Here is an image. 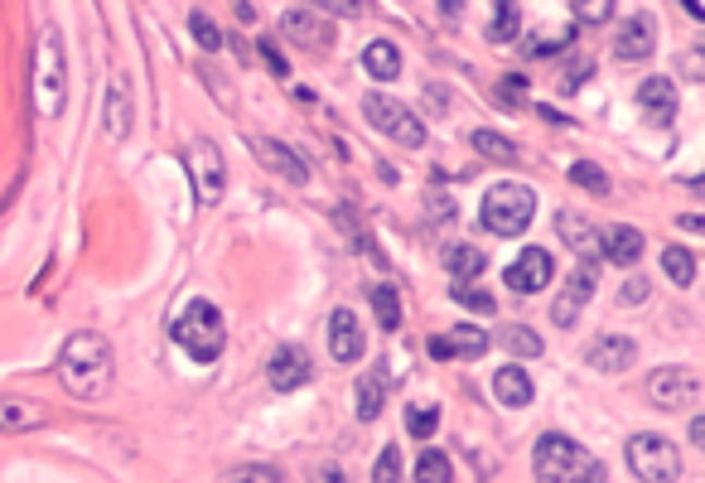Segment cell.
I'll use <instances>...</instances> for the list:
<instances>
[{"label":"cell","instance_id":"36","mask_svg":"<svg viewBox=\"0 0 705 483\" xmlns=\"http://www.w3.org/2000/svg\"><path fill=\"white\" fill-rule=\"evenodd\" d=\"M222 483H281V474L271 464H238L222 474Z\"/></svg>","mask_w":705,"mask_h":483},{"label":"cell","instance_id":"23","mask_svg":"<svg viewBox=\"0 0 705 483\" xmlns=\"http://www.w3.org/2000/svg\"><path fill=\"white\" fill-rule=\"evenodd\" d=\"M363 73L373 77V83H397L401 77V49L391 39H373L363 49Z\"/></svg>","mask_w":705,"mask_h":483},{"label":"cell","instance_id":"39","mask_svg":"<svg viewBox=\"0 0 705 483\" xmlns=\"http://www.w3.org/2000/svg\"><path fill=\"white\" fill-rule=\"evenodd\" d=\"M189 29H194V39L204 44L208 53H218V49H222V35H218V25H212V20L204 15V10H194V15H189Z\"/></svg>","mask_w":705,"mask_h":483},{"label":"cell","instance_id":"15","mask_svg":"<svg viewBox=\"0 0 705 483\" xmlns=\"http://www.w3.org/2000/svg\"><path fill=\"white\" fill-rule=\"evenodd\" d=\"M585 363L595 367V373H604V377L629 373V367L637 363V343H633V339H623V334H599V339L589 343Z\"/></svg>","mask_w":705,"mask_h":483},{"label":"cell","instance_id":"45","mask_svg":"<svg viewBox=\"0 0 705 483\" xmlns=\"http://www.w3.org/2000/svg\"><path fill=\"white\" fill-rule=\"evenodd\" d=\"M681 73H686L691 83H701V77H705V69H701V49H686V53H681Z\"/></svg>","mask_w":705,"mask_h":483},{"label":"cell","instance_id":"11","mask_svg":"<svg viewBox=\"0 0 705 483\" xmlns=\"http://www.w3.org/2000/svg\"><path fill=\"white\" fill-rule=\"evenodd\" d=\"M551 276H556L551 252H546V246H527V252L508 266L502 280H508V290H518V295H542V290L551 286Z\"/></svg>","mask_w":705,"mask_h":483},{"label":"cell","instance_id":"41","mask_svg":"<svg viewBox=\"0 0 705 483\" xmlns=\"http://www.w3.org/2000/svg\"><path fill=\"white\" fill-rule=\"evenodd\" d=\"M643 300H647V280L643 276H629V280H623V290H619V305L629 310V305H643Z\"/></svg>","mask_w":705,"mask_h":483},{"label":"cell","instance_id":"12","mask_svg":"<svg viewBox=\"0 0 705 483\" xmlns=\"http://www.w3.org/2000/svg\"><path fill=\"white\" fill-rule=\"evenodd\" d=\"M281 35L295 39V44H305V49H329V44H333V25L319 15V10H309V5H285L281 10Z\"/></svg>","mask_w":705,"mask_h":483},{"label":"cell","instance_id":"3","mask_svg":"<svg viewBox=\"0 0 705 483\" xmlns=\"http://www.w3.org/2000/svg\"><path fill=\"white\" fill-rule=\"evenodd\" d=\"M170 339L184 348L194 363H218L222 348H228V324H222V310L212 300H189L184 314L170 324Z\"/></svg>","mask_w":705,"mask_h":483},{"label":"cell","instance_id":"38","mask_svg":"<svg viewBox=\"0 0 705 483\" xmlns=\"http://www.w3.org/2000/svg\"><path fill=\"white\" fill-rule=\"evenodd\" d=\"M450 295H454L464 310H474V314H494V310H498V300H494V295H484V290H474V286H459V280H454Z\"/></svg>","mask_w":705,"mask_h":483},{"label":"cell","instance_id":"17","mask_svg":"<svg viewBox=\"0 0 705 483\" xmlns=\"http://www.w3.org/2000/svg\"><path fill=\"white\" fill-rule=\"evenodd\" d=\"M643 246H647V238L637 228H629V222H613V228L599 232V256L613 266H637L643 262Z\"/></svg>","mask_w":705,"mask_h":483},{"label":"cell","instance_id":"14","mask_svg":"<svg viewBox=\"0 0 705 483\" xmlns=\"http://www.w3.org/2000/svg\"><path fill=\"white\" fill-rule=\"evenodd\" d=\"M494 339H488L484 329H474V324H459L450 334H435L430 343H425V353L440 358V363H450V358H484Z\"/></svg>","mask_w":705,"mask_h":483},{"label":"cell","instance_id":"20","mask_svg":"<svg viewBox=\"0 0 705 483\" xmlns=\"http://www.w3.org/2000/svg\"><path fill=\"white\" fill-rule=\"evenodd\" d=\"M39 425H49V407L25 401V397H5V391H0V431L25 435V431H39Z\"/></svg>","mask_w":705,"mask_h":483},{"label":"cell","instance_id":"5","mask_svg":"<svg viewBox=\"0 0 705 483\" xmlns=\"http://www.w3.org/2000/svg\"><path fill=\"white\" fill-rule=\"evenodd\" d=\"M536 218V194L527 184H518V179H502L484 194V204H478V222H484L494 238H522V232L532 228Z\"/></svg>","mask_w":705,"mask_h":483},{"label":"cell","instance_id":"1","mask_svg":"<svg viewBox=\"0 0 705 483\" xmlns=\"http://www.w3.org/2000/svg\"><path fill=\"white\" fill-rule=\"evenodd\" d=\"M53 373H59L63 391L77 401H97L111 391V382H117V358H111V343L102 334L93 329H77L69 343L59 348V363H53Z\"/></svg>","mask_w":705,"mask_h":483},{"label":"cell","instance_id":"46","mask_svg":"<svg viewBox=\"0 0 705 483\" xmlns=\"http://www.w3.org/2000/svg\"><path fill=\"white\" fill-rule=\"evenodd\" d=\"M319 15H357V5H349V0H329V5H319Z\"/></svg>","mask_w":705,"mask_h":483},{"label":"cell","instance_id":"31","mask_svg":"<svg viewBox=\"0 0 705 483\" xmlns=\"http://www.w3.org/2000/svg\"><path fill=\"white\" fill-rule=\"evenodd\" d=\"M502 348H508L512 358H542V334L536 329H527V324H512V329H502V339H498Z\"/></svg>","mask_w":705,"mask_h":483},{"label":"cell","instance_id":"22","mask_svg":"<svg viewBox=\"0 0 705 483\" xmlns=\"http://www.w3.org/2000/svg\"><path fill=\"white\" fill-rule=\"evenodd\" d=\"M494 397L502 401V407H512V411H522V407H532V397H536V387H532V377H527V367H518V363H508V367H498V377H494Z\"/></svg>","mask_w":705,"mask_h":483},{"label":"cell","instance_id":"32","mask_svg":"<svg viewBox=\"0 0 705 483\" xmlns=\"http://www.w3.org/2000/svg\"><path fill=\"white\" fill-rule=\"evenodd\" d=\"M373 310H377V324H382L387 334L401 329V295H397V286H373Z\"/></svg>","mask_w":705,"mask_h":483},{"label":"cell","instance_id":"6","mask_svg":"<svg viewBox=\"0 0 705 483\" xmlns=\"http://www.w3.org/2000/svg\"><path fill=\"white\" fill-rule=\"evenodd\" d=\"M629 469L637 483H677L681 479V449L657 431H637L629 440Z\"/></svg>","mask_w":705,"mask_h":483},{"label":"cell","instance_id":"10","mask_svg":"<svg viewBox=\"0 0 705 483\" xmlns=\"http://www.w3.org/2000/svg\"><path fill=\"white\" fill-rule=\"evenodd\" d=\"M595 286H599V256H580V266L566 276V290L556 295V305H551V324H556V329H570V324L580 319V310L589 305Z\"/></svg>","mask_w":705,"mask_h":483},{"label":"cell","instance_id":"28","mask_svg":"<svg viewBox=\"0 0 705 483\" xmlns=\"http://www.w3.org/2000/svg\"><path fill=\"white\" fill-rule=\"evenodd\" d=\"M469 145H474L484 160H498V165H518V145L512 141H502L498 131H488V126H478V131H469Z\"/></svg>","mask_w":705,"mask_h":483},{"label":"cell","instance_id":"48","mask_svg":"<svg viewBox=\"0 0 705 483\" xmlns=\"http://www.w3.org/2000/svg\"><path fill=\"white\" fill-rule=\"evenodd\" d=\"M691 440L705 445V421H701V415H696V421H691Z\"/></svg>","mask_w":705,"mask_h":483},{"label":"cell","instance_id":"7","mask_svg":"<svg viewBox=\"0 0 705 483\" xmlns=\"http://www.w3.org/2000/svg\"><path fill=\"white\" fill-rule=\"evenodd\" d=\"M363 117L373 121L382 136H391L397 145H406V150H421L425 145V126H421V117H411L406 107L397 102V97H387V93H367L363 97Z\"/></svg>","mask_w":705,"mask_h":483},{"label":"cell","instance_id":"37","mask_svg":"<svg viewBox=\"0 0 705 483\" xmlns=\"http://www.w3.org/2000/svg\"><path fill=\"white\" fill-rule=\"evenodd\" d=\"M570 15H575L580 25H604V20L613 15V0H575V5H570Z\"/></svg>","mask_w":705,"mask_h":483},{"label":"cell","instance_id":"26","mask_svg":"<svg viewBox=\"0 0 705 483\" xmlns=\"http://www.w3.org/2000/svg\"><path fill=\"white\" fill-rule=\"evenodd\" d=\"M445 266H450V276L459 280V286H469L474 276H484L488 256L478 252V246H469V242H450L445 246Z\"/></svg>","mask_w":705,"mask_h":483},{"label":"cell","instance_id":"30","mask_svg":"<svg viewBox=\"0 0 705 483\" xmlns=\"http://www.w3.org/2000/svg\"><path fill=\"white\" fill-rule=\"evenodd\" d=\"M663 276L677 290H686L691 280H696V256H691L686 246H667V252H663Z\"/></svg>","mask_w":705,"mask_h":483},{"label":"cell","instance_id":"43","mask_svg":"<svg viewBox=\"0 0 705 483\" xmlns=\"http://www.w3.org/2000/svg\"><path fill=\"white\" fill-rule=\"evenodd\" d=\"M585 77H595V63H589V59H575V63H570V73H566V93H575V87L580 83H585Z\"/></svg>","mask_w":705,"mask_h":483},{"label":"cell","instance_id":"29","mask_svg":"<svg viewBox=\"0 0 705 483\" xmlns=\"http://www.w3.org/2000/svg\"><path fill=\"white\" fill-rule=\"evenodd\" d=\"M518 35H522V5H512V0H498L494 20H488V39H494V44H512Z\"/></svg>","mask_w":705,"mask_h":483},{"label":"cell","instance_id":"24","mask_svg":"<svg viewBox=\"0 0 705 483\" xmlns=\"http://www.w3.org/2000/svg\"><path fill=\"white\" fill-rule=\"evenodd\" d=\"M556 232H561V242L570 246V252L599 256V228L589 218H580V213H561V218H556Z\"/></svg>","mask_w":705,"mask_h":483},{"label":"cell","instance_id":"19","mask_svg":"<svg viewBox=\"0 0 705 483\" xmlns=\"http://www.w3.org/2000/svg\"><path fill=\"white\" fill-rule=\"evenodd\" d=\"M252 145H256V155H262V165L266 170H276L285 179V184H305L309 179V165L300 160L290 145H281V141H271V136H252Z\"/></svg>","mask_w":705,"mask_h":483},{"label":"cell","instance_id":"13","mask_svg":"<svg viewBox=\"0 0 705 483\" xmlns=\"http://www.w3.org/2000/svg\"><path fill=\"white\" fill-rule=\"evenodd\" d=\"M653 49H657V20L647 15V10H633V15L623 20L613 53H619L623 63H643V59H653Z\"/></svg>","mask_w":705,"mask_h":483},{"label":"cell","instance_id":"18","mask_svg":"<svg viewBox=\"0 0 705 483\" xmlns=\"http://www.w3.org/2000/svg\"><path fill=\"white\" fill-rule=\"evenodd\" d=\"M363 329H357V314L353 310H333L329 314V353L339 358V363H357L363 358Z\"/></svg>","mask_w":705,"mask_h":483},{"label":"cell","instance_id":"25","mask_svg":"<svg viewBox=\"0 0 705 483\" xmlns=\"http://www.w3.org/2000/svg\"><path fill=\"white\" fill-rule=\"evenodd\" d=\"M353 401H357V421H377L387 407V373H363L357 377V391H353Z\"/></svg>","mask_w":705,"mask_h":483},{"label":"cell","instance_id":"9","mask_svg":"<svg viewBox=\"0 0 705 483\" xmlns=\"http://www.w3.org/2000/svg\"><path fill=\"white\" fill-rule=\"evenodd\" d=\"M647 397H653L657 411H686L701 401V377L696 367H657L653 377H647Z\"/></svg>","mask_w":705,"mask_h":483},{"label":"cell","instance_id":"21","mask_svg":"<svg viewBox=\"0 0 705 483\" xmlns=\"http://www.w3.org/2000/svg\"><path fill=\"white\" fill-rule=\"evenodd\" d=\"M637 107H643L657 126H667V121L677 117V83H671V77H647V83L637 87Z\"/></svg>","mask_w":705,"mask_h":483},{"label":"cell","instance_id":"33","mask_svg":"<svg viewBox=\"0 0 705 483\" xmlns=\"http://www.w3.org/2000/svg\"><path fill=\"white\" fill-rule=\"evenodd\" d=\"M416 483H454L450 455H440V449H425V455L416 459Z\"/></svg>","mask_w":705,"mask_h":483},{"label":"cell","instance_id":"44","mask_svg":"<svg viewBox=\"0 0 705 483\" xmlns=\"http://www.w3.org/2000/svg\"><path fill=\"white\" fill-rule=\"evenodd\" d=\"M262 59H266V63H271V73H276V77H290V63L281 59V49H276V44H271V39H262Z\"/></svg>","mask_w":705,"mask_h":483},{"label":"cell","instance_id":"42","mask_svg":"<svg viewBox=\"0 0 705 483\" xmlns=\"http://www.w3.org/2000/svg\"><path fill=\"white\" fill-rule=\"evenodd\" d=\"M522 93H527V77H502V83H498L502 107H518V102H522Z\"/></svg>","mask_w":705,"mask_h":483},{"label":"cell","instance_id":"4","mask_svg":"<svg viewBox=\"0 0 705 483\" xmlns=\"http://www.w3.org/2000/svg\"><path fill=\"white\" fill-rule=\"evenodd\" d=\"M69 102V63H63V35L59 25H44L35 39V111L59 117Z\"/></svg>","mask_w":705,"mask_h":483},{"label":"cell","instance_id":"2","mask_svg":"<svg viewBox=\"0 0 705 483\" xmlns=\"http://www.w3.org/2000/svg\"><path fill=\"white\" fill-rule=\"evenodd\" d=\"M536 483H604V464L585 445H575L561 431H546L532 449Z\"/></svg>","mask_w":705,"mask_h":483},{"label":"cell","instance_id":"27","mask_svg":"<svg viewBox=\"0 0 705 483\" xmlns=\"http://www.w3.org/2000/svg\"><path fill=\"white\" fill-rule=\"evenodd\" d=\"M107 136L111 141L131 136V93L121 83H111V93H107Z\"/></svg>","mask_w":705,"mask_h":483},{"label":"cell","instance_id":"35","mask_svg":"<svg viewBox=\"0 0 705 483\" xmlns=\"http://www.w3.org/2000/svg\"><path fill=\"white\" fill-rule=\"evenodd\" d=\"M570 184L589 189V194H609V179H604V170H599V165H589V160L570 165Z\"/></svg>","mask_w":705,"mask_h":483},{"label":"cell","instance_id":"40","mask_svg":"<svg viewBox=\"0 0 705 483\" xmlns=\"http://www.w3.org/2000/svg\"><path fill=\"white\" fill-rule=\"evenodd\" d=\"M373 483H401V449H397V445H387L382 455H377Z\"/></svg>","mask_w":705,"mask_h":483},{"label":"cell","instance_id":"34","mask_svg":"<svg viewBox=\"0 0 705 483\" xmlns=\"http://www.w3.org/2000/svg\"><path fill=\"white\" fill-rule=\"evenodd\" d=\"M406 431H411V440H430V435L440 431V411L435 407H411L406 411Z\"/></svg>","mask_w":705,"mask_h":483},{"label":"cell","instance_id":"47","mask_svg":"<svg viewBox=\"0 0 705 483\" xmlns=\"http://www.w3.org/2000/svg\"><path fill=\"white\" fill-rule=\"evenodd\" d=\"M315 483H343V469L339 464H324V469H315Z\"/></svg>","mask_w":705,"mask_h":483},{"label":"cell","instance_id":"8","mask_svg":"<svg viewBox=\"0 0 705 483\" xmlns=\"http://www.w3.org/2000/svg\"><path fill=\"white\" fill-rule=\"evenodd\" d=\"M184 160H189V174H194L198 204H204V208H218L222 194H228V165H222V150H218L212 141L198 136V141H189Z\"/></svg>","mask_w":705,"mask_h":483},{"label":"cell","instance_id":"16","mask_svg":"<svg viewBox=\"0 0 705 483\" xmlns=\"http://www.w3.org/2000/svg\"><path fill=\"white\" fill-rule=\"evenodd\" d=\"M266 377H271L276 391H300L309 382V353L300 343H281L271 353V367H266Z\"/></svg>","mask_w":705,"mask_h":483}]
</instances>
